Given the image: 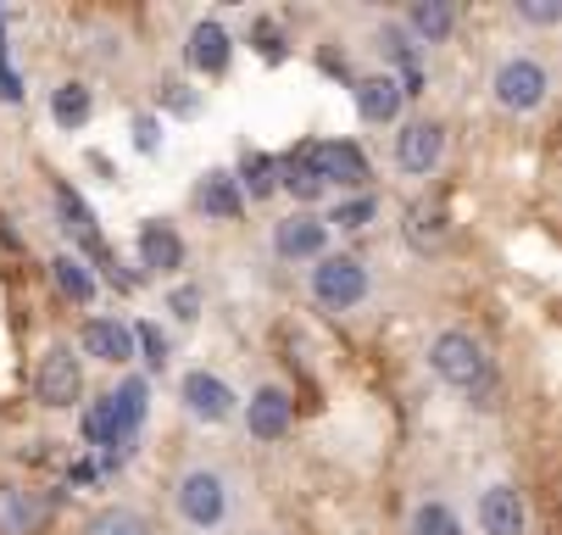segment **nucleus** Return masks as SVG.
<instances>
[{"label":"nucleus","mask_w":562,"mask_h":535,"mask_svg":"<svg viewBox=\"0 0 562 535\" xmlns=\"http://www.w3.org/2000/svg\"><path fill=\"white\" fill-rule=\"evenodd\" d=\"M429 368L446 379V386H457V391H479L491 379V357H485V346H479L468 330H446V335H435V346H429Z\"/></svg>","instance_id":"obj_1"},{"label":"nucleus","mask_w":562,"mask_h":535,"mask_svg":"<svg viewBox=\"0 0 562 535\" xmlns=\"http://www.w3.org/2000/svg\"><path fill=\"white\" fill-rule=\"evenodd\" d=\"M362 296H368V268H362L357 257H346V252L317 257V268H312V301H317V308L351 313Z\"/></svg>","instance_id":"obj_2"},{"label":"nucleus","mask_w":562,"mask_h":535,"mask_svg":"<svg viewBox=\"0 0 562 535\" xmlns=\"http://www.w3.org/2000/svg\"><path fill=\"white\" fill-rule=\"evenodd\" d=\"M34 397L45 408H72L85 397V363L72 357V346H50L34 368Z\"/></svg>","instance_id":"obj_3"},{"label":"nucleus","mask_w":562,"mask_h":535,"mask_svg":"<svg viewBox=\"0 0 562 535\" xmlns=\"http://www.w3.org/2000/svg\"><path fill=\"white\" fill-rule=\"evenodd\" d=\"M496 107H507V112H535L540 101H546V90H551V79H546V67L535 62V56H513V62H502L496 67Z\"/></svg>","instance_id":"obj_4"},{"label":"nucleus","mask_w":562,"mask_h":535,"mask_svg":"<svg viewBox=\"0 0 562 535\" xmlns=\"http://www.w3.org/2000/svg\"><path fill=\"white\" fill-rule=\"evenodd\" d=\"M179 402H184V413L201 419V424H228V419L239 413V397L228 391V379H217V374H206V368L184 374Z\"/></svg>","instance_id":"obj_5"},{"label":"nucleus","mask_w":562,"mask_h":535,"mask_svg":"<svg viewBox=\"0 0 562 535\" xmlns=\"http://www.w3.org/2000/svg\"><path fill=\"white\" fill-rule=\"evenodd\" d=\"M179 513H184L195 530L223 524V513H228V486H223V475H212V469H190V475L179 480Z\"/></svg>","instance_id":"obj_6"},{"label":"nucleus","mask_w":562,"mask_h":535,"mask_svg":"<svg viewBox=\"0 0 562 535\" xmlns=\"http://www.w3.org/2000/svg\"><path fill=\"white\" fill-rule=\"evenodd\" d=\"M312 163H317V179L329 190H362L368 185V157L351 140H312Z\"/></svg>","instance_id":"obj_7"},{"label":"nucleus","mask_w":562,"mask_h":535,"mask_svg":"<svg viewBox=\"0 0 562 535\" xmlns=\"http://www.w3.org/2000/svg\"><path fill=\"white\" fill-rule=\"evenodd\" d=\"M440 157H446V129H440V123L418 118V123H407V129L395 134V163L407 168V174L429 179V174L440 168Z\"/></svg>","instance_id":"obj_8"},{"label":"nucleus","mask_w":562,"mask_h":535,"mask_svg":"<svg viewBox=\"0 0 562 535\" xmlns=\"http://www.w3.org/2000/svg\"><path fill=\"white\" fill-rule=\"evenodd\" d=\"M324 246H329V229H324V218H317V212H290V218L273 223V252L290 257V263L324 257Z\"/></svg>","instance_id":"obj_9"},{"label":"nucleus","mask_w":562,"mask_h":535,"mask_svg":"<svg viewBox=\"0 0 562 535\" xmlns=\"http://www.w3.org/2000/svg\"><path fill=\"white\" fill-rule=\"evenodd\" d=\"M78 346H85V357H95V363L123 368V363H134V324H123V319H85Z\"/></svg>","instance_id":"obj_10"},{"label":"nucleus","mask_w":562,"mask_h":535,"mask_svg":"<svg viewBox=\"0 0 562 535\" xmlns=\"http://www.w3.org/2000/svg\"><path fill=\"white\" fill-rule=\"evenodd\" d=\"M273 179H279V190H290L301 207H312V201L329 196V185L317 179V163H312V140L295 145V151H284V157L273 163Z\"/></svg>","instance_id":"obj_11"},{"label":"nucleus","mask_w":562,"mask_h":535,"mask_svg":"<svg viewBox=\"0 0 562 535\" xmlns=\"http://www.w3.org/2000/svg\"><path fill=\"white\" fill-rule=\"evenodd\" d=\"M479 530L485 535H524L529 530V508L513 486H491L479 497Z\"/></svg>","instance_id":"obj_12"},{"label":"nucleus","mask_w":562,"mask_h":535,"mask_svg":"<svg viewBox=\"0 0 562 535\" xmlns=\"http://www.w3.org/2000/svg\"><path fill=\"white\" fill-rule=\"evenodd\" d=\"M50 524V497L40 491H0V535H40Z\"/></svg>","instance_id":"obj_13"},{"label":"nucleus","mask_w":562,"mask_h":535,"mask_svg":"<svg viewBox=\"0 0 562 535\" xmlns=\"http://www.w3.org/2000/svg\"><path fill=\"white\" fill-rule=\"evenodd\" d=\"M290 419H295V402H290V391H279V386H262V391L251 397V408H246V430H251L257 441H279V435L290 430Z\"/></svg>","instance_id":"obj_14"},{"label":"nucleus","mask_w":562,"mask_h":535,"mask_svg":"<svg viewBox=\"0 0 562 535\" xmlns=\"http://www.w3.org/2000/svg\"><path fill=\"white\" fill-rule=\"evenodd\" d=\"M184 56H190V67L195 73H206V79H217V73L228 67V56H234V40H228V29L223 23H195L190 29V45H184Z\"/></svg>","instance_id":"obj_15"},{"label":"nucleus","mask_w":562,"mask_h":535,"mask_svg":"<svg viewBox=\"0 0 562 535\" xmlns=\"http://www.w3.org/2000/svg\"><path fill=\"white\" fill-rule=\"evenodd\" d=\"M357 118L362 123H395L401 118V85L390 79V73H368V79H357Z\"/></svg>","instance_id":"obj_16"},{"label":"nucleus","mask_w":562,"mask_h":535,"mask_svg":"<svg viewBox=\"0 0 562 535\" xmlns=\"http://www.w3.org/2000/svg\"><path fill=\"white\" fill-rule=\"evenodd\" d=\"M401 229H407V246H413V252H440V246L451 241V218H446L440 201H413Z\"/></svg>","instance_id":"obj_17"},{"label":"nucleus","mask_w":562,"mask_h":535,"mask_svg":"<svg viewBox=\"0 0 562 535\" xmlns=\"http://www.w3.org/2000/svg\"><path fill=\"white\" fill-rule=\"evenodd\" d=\"M195 207H201L206 218H217V223H234L239 212H246V196H239V185H234L228 168H212V174L195 185Z\"/></svg>","instance_id":"obj_18"},{"label":"nucleus","mask_w":562,"mask_h":535,"mask_svg":"<svg viewBox=\"0 0 562 535\" xmlns=\"http://www.w3.org/2000/svg\"><path fill=\"white\" fill-rule=\"evenodd\" d=\"M56 212H61V223L72 229V235L85 241V246H90V252H95L101 263H106V252H101V229H95V212L85 207V196H78L72 185H56ZM106 274L117 279V268H112V263H106Z\"/></svg>","instance_id":"obj_19"},{"label":"nucleus","mask_w":562,"mask_h":535,"mask_svg":"<svg viewBox=\"0 0 562 535\" xmlns=\"http://www.w3.org/2000/svg\"><path fill=\"white\" fill-rule=\"evenodd\" d=\"M184 263V241L173 235L168 223H145L139 229V268H150V274H173Z\"/></svg>","instance_id":"obj_20"},{"label":"nucleus","mask_w":562,"mask_h":535,"mask_svg":"<svg viewBox=\"0 0 562 535\" xmlns=\"http://www.w3.org/2000/svg\"><path fill=\"white\" fill-rule=\"evenodd\" d=\"M50 279H56V290L67 301H78V308H90V301H95V274H90V263L78 257V252L50 257Z\"/></svg>","instance_id":"obj_21"},{"label":"nucleus","mask_w":562,"mask_h":535,"mask_svg":"<svg viewBox=\"0 0 562 535\" xmlns=\"http://www.w3.org/2000/svg\"><path fill=\"white\" fill-rule=\"evenodd\" d=\"M90 112H95V96H90V85H78V79H67L56 96H50V118H56V129H85L90 123Z\"/></svg>","instance_id":"obj_22"},{"label":"nucleus","mask_w":562,"mask_h":535,"mask_svg":"<svg viewBox=\"0 0 562 535\" xmlns=\"http://www.w3.org/2000/svg\"><path fill=\"white\" fill-rule=\"evenodd\" d=\"M112 402V413H117V430L123 435H134L139 424H145V408H150V386H145V379H123V386L106 397Z\"/></svg>","instance_id":"obj_23"},{"label":"nucleus","mask_w":562,"mask_h":535,"mask_svg":"<svg viewBox=\"0 0 562 535\" xmlns=\"http://www.w3.org/2000/svg\"><path fill=\"white\" fill-rule=\"evenodd\" d=\"M234 185H239V196L268 201V196L279 190V179H273V157H262V151H246V157H239V174H234Z\"/></svg>","instance_id":"obj_24"},{"label":"nucleus","mask_w":562,"mask_h":535,"mask_svg":"<svg viewBox=\"0 0 562 535\" xmlns=\"http://www.w3.org/2000/svg\"><path fill=\"white\" fill-rule=\"evenodd\" d=\"M85 441H90V446H101V452H112V446H134V435H123V430H117V413H112V402H106V397L85 408Z\"/></svg>","instance_id":"obj_25"},{"label":"nucleus","mask_w":562,"mask_h":535,"mask_svg":"<svg viewBox=\"0 0 562 535\" xmlns=\"http://www.w3.org/2000/svg\"><path fill=\"white\" fill-rule=\"evenodd\" d=\"M407 23H413V34H418V40L440 45V40H446V34L457 29V12L446 7V0H418V7H413V18H407Z\"/></svg>","instance_id":"obj_26"},{"label":"nucleus","mask_w":562,"mask_h":535,"mask_svg":"<svg viewBox=\"0 0 562 535\" xmlns=\"http://www.w3.org/2000/svg\"><path fill=\"white\" fill-rule=\"evenodd\" d=\"M85 535H145V519H139L134 508H101V513L85 524Z\"/></svg>","instance_id":"obj_27"},{"label":"nucleus","mask_w":562,"mask_h":535,"mask_svg":"<svg viewBox=\"0 0 562 535\" xmlns=\"http://www.w3.org/2000/svg\"><path fill=\"white\" fill-rule=\"evenodd\" d=\"M413 535H462V524H457V513L446 502H424L413 513Z\"/></svg>","instance_id":"obj_28"},{"label":"nucleus","mask_w":562,"mask_h":535,"mask_svg":"<svg viewBox=\"0 0 562 535\" xmlns=\"http://www.w3.org/2000/svg\"><path fill=\"white\" fill-rule=\"evenodd\" d=\"M373 212H379L373 196H351V201H340V207L324 218V229H362V223H373Z\"/></svg>","instance_id":"obj_29"},{"label":"nucleus","mask_w":562,"mask_h":535,"mask_svg":"<svg viewBox=\"0 0 562 535\" xmlns=\"http://www.w3.org/2000/svg\"><path fill=\"white\" fill-rule=\"evenodd\" d=\"M379 51H384L390 62H401V73H413V67H418V45H413L407 29H379Z\"/></svg>","instance_id":"obj_30"},{"label":"nucleus","mask_w":562,"mask_h":535,"mask_svg":"<svg viewBox=\"0 0 562 535\" xmlns=\"http://www.w3.org/2000/svg\"><path fill=\"white\" fill-rule=\"evenodd\" d=\"M134 357H145L150 368H168V335L156 324H134Z\"/></svg>","instance_id":"obj_31"},{"label":"nucleus","mask_w":562,"mask_h":535,"mask_svg":"<svg viewBox=\"0 0 562 535\" xmlns=\"http://www.w3.org/2000/svg\"><path fill=\"white\" fill-rule=\"evenodd\" d=\"M168 308H173V319H184V324H190V319L201 313V290H195V285H179V290L168 296Z\"/></svg>","instance_id":"obj_32"},{"label":"nucleus","mask_w":562,"mask_h":535,"mask_svg":"<svg viewBox=\"0 0 562 535\" xmlns=\"http://www.w3.org/2000/svg\"><path fill=\"white\" fill-rule=\"evenodd\" d=\"M134 145H139V151H156V145H162V123H156L150 112L134 118Z\"/></svg>","instance_id":"obj_33"},{"label":"nucleus","mask_w":562,"mask_h":535,"mask_svg":"<svg viewBox=\"0 0 562 535\" xmlns=\"http://www.w3.org/2000/svg\"><path fill=\"white\" fill-rule=\"evenodd\" d=\"M529 23H557L562 18V7H546V0H524V7H518Z\"/></svg>","instance_id":"obj_34"},{"label":"nucleus","mask_w":562,"mask_h":535,"mask_svg":"<svg viewBox=\"0 0 562 535\" xmlns=\"http://www.w3.org/2000/svg\"><path fill=\"white\" fill-rule=\"evenodd\" d=\"M162 90H168V107H173L179 118H190V112H195V96H190L184 85H162Z\"/></svg>","instance_id":"obj_35"},{"label":"nucleus","mask_w":562,"mask_h":535,"mask_svg":"<svg viewBox=\"0 0 562 535\" xmlns=\"http://www.w3.org/2000/svg\"><path fill=\"white\" fill-rule=\"evenodd\" d=\"M0 101H23V79L12 67H0Z\"/></svg>","instance_id":"obj_36"}]
</instances>
